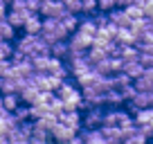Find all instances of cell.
Returning <instances> with one entry per match:
<instances>
[{"label": "cell", "mask_w": 153, "mask_h": 144, "mask_svg": "<svg viewBox=\"0 0 153 144\" xmlns=\"http://www.w3.org/2000/svg\"><path fill=\"white\" fill-rule=\"evenodd\" d=\"M16 52H20L25 59H34L38 54H50V45L45 43L41 36H32V34H25L23 39L16 43Z\"/></svg>", "instance_id": "6da1fadb"}, {"label": "cell", "mask_w": 153, "mask_h": 144, "mask_svg": "<svg viewBox=\"0 0 153 144\" xmlns=\"http://www.w3.org/2000/svg\"><path fill=\"white\" fill-rule=\"evenodd\" d=\"M56 97L63 101L65 111H79V106L83 104L81 90H79L76 86H72V83H68V81H63L61 86L56 88Z\"/></svg>", "instance_id": "7a4b0ae2"}, {"label": "cell", "mask_w": 153, "mask_h": 144, "mask_svg": "<svg viewBox=\"0 0 153 144\" xmlns=\"http://www.w3.org/2000/svg\"><path fill=\"white\" fill-rule=\"evenodd\" d=\"M38 36L48 45H52V43H56V41H65L70 34H68V29L63 27L56 18H43V27H41V34H38Z\"/></svg>", "instance_id": "3957f363"}, {"label": "cell", "mask_w": 153, "mask_h": 144, "mask_svg": "<svg viewBox=\"0 0 153 144\" xmlns=\"http://www.w3.org/2000/svg\"><path fill=\"white\" fill-rule=\"evenodd\" d=\"M32 83L41 92H52V90H56L63 81L56 79V77H52V74H45V72H34L32 74Z\"/></svg>", "instance_id": "277c9868"}, {"label": "cell", "mask_w": 153, "mask_h": 144, "mask_svg": "<svg viewBox=\"0 0 153 144\" xmlns=\"http://www.w3.org/2000/svg\"><path fill=\"white\" fill-rule=\"evenodd\" d=\"M38 11H41L45 18H56L59 20L63 14H65V7L61 5V0H43Z\"/></svg>", "instance_id": "5b68a950"}, {"label": "cell", "mask_w": 153, "mask_h": 144, "mask_svg": "<svg viewBox=\"0 0 153 144\" xmlns=\"http://www.w3.org/2000/svg\"><path fill=\"white\" fill-rule=\"evenodd\" d=\"M50 135H52L54 140H56L59 144H68L72 137H76V131L74 128H70V126H63V124H54V128L50 131Z\"/></svg>", "instance_id": "8992f818"}, {"label": "cell", "mask_w": 153, "mask_h": 144, "mask_svg": "<svg viewBox=\"0 0 153 144\" xmlns=\"http://www.w3.org/2000/svg\"><path fill=\"white\" fill-rule=\"evenodd\" d=\"M131 108H133V111L153 108V92H142V90H137L133 97H131Z\"/></svg>", "instance_id": "52a82bcc"}, {"label": "cell", "mask_w": 153, "mask_h": 144, "mask_svg": "<svg viewBox=\"0 0 153 144\" xmlns=\"http://www.w3.org/2000/svg\"><path fill=\"white\" fill-rule=\"evenodd\" d=\"M56 122L63 126H70V128L79 131V126H81V115H79V111H63L56 115Z\"/></svg>", "instance_id": "ba28073f"}, {"label": "cell", "mask_w": 153, "mask_h": 144, "mask_svg": "<svg viewBox=\"0 0 153 144\" xmlns=\"http://www.w3.org/2000/svg\"><path fill=\"white\" fill-rule=\"evenodd\" d=\"M113 41L117 45H135V43H137V34H135L131 27H120L117 32H115Z\"/></svg>", "instance_id": "9c48e42d"}, {"label": "cell", "mask_w": 153, "mask_h": 144, "mask_svg": "<svg viewBox=\"0 0 153 144\" xmlns=\"http://www.w3.org/2000/svg\"><path fill=\"white\" fill-rule=\"evenodd\" d=\"M29 16H32V14H29V11H25V9H9V11H7V16H5V20L16 29V27H23L25 20H27Z\"/></svg>", "instance_id": "30bf717a"}, {"label": "cell", "mask_w": 153, "mask_h": 144, "mask_svg": "<svg viewBox=\"0 0 153 144\" xmlns=\"http://www.w3.org/2000/svg\"><path fill=\"white\" fill-rule=\"evenodd\" d=\"M20 86H23V81L16 77H5L0 79V92L2 95H18L20 92Z\"/></svg>", "instance_id": "8fae6325"}, {"label": "cell", "mask_w": 153, "mask_h": 144, "mask_svg": "<svg viewBox=\"0 0 153 144\" xmlns=\"http://www.w3.org/2000/svg\"><path fill=\"white\" fill-rule=\"evenodd\" d=\"M101 124H104V111H101L99 106H97V108H90V111L86 113V117H83V126L95 128V126H101Z\"/></svg>", "instance_id": "7c38bea8"}, {"label": "cell", "mask_w": 153, "mask_h": 144, "mask_svg": "<svg viewBox=\"0 0 153 144\" xmlns=\"http://www.w3.org/2000/svg\"><path fill=\"white\" fill-rule=\"evenodd\" d=\"M108 23L115 25L117 29H120V27H131V18L126 16L124 9H113V11H108Z\"/></svg>", "instance_id": "4fadbf2b"}, {"label": "cell", "mask_w": 153, "mask_h": 144, "mask_svg": "<svg viewBox=\"0 0 153 144\" xmlns=\"http://www.w3.org/2000/svg\"><path fill=\"white\" fill-rule=\"evenodd\" d=\"M144 70H146V68H144L140 61H131V63H124V65H122V72H124V74L131 79V81L140 79V77L144 74Z\"/></svg>", "instance_id": "5bb4252c"}, {"label": "cell", "mask_w": 153, "mask_h": 144, "mask_svg": "<svg viewBox=\"0 0 153 144\" xmlns=\"http://www.w3.org/2000/svg\"><path fill=\"white\" fill-rule=\"evenodd\" d=\"M41 27H43V18H38V14H32L27 20H25V25H23L25 34H32V36L41 34Z\"/></svg>", "instance_id": "9a60e30c"}, {"label": "cell", "mask_w": 153, "mask_h": 144, "mask_svg": "<svg viewBox=\"0 0 153 144\" xmlns=\"http://www.w3.org/2000/svg\"><path fill=\"white\" fill-rule=\"evenodd\" d=\"M11 9H25L29 14H36L41 9V0H11Z\"/></svg>", "instance_id": "2e32d148"}, {"label": "cell", "mask_w": 153, "mask_h": 144, "mask_svg": "<svg viewBox=\"0 0 153 144\" xmlns=\"http://www.w3.org/2000/svg\"><path fill=\"white\" fill-rule=\"evenodd\" d=\"M50 54H52L54 59H63V56H70V45H68V41H56V43L50 45Z\"/></svg>", "instance_id": "e0dca14e"}, {"label": "cell", "mask_w": 153, "mask_h": 144, "mask_svg": "<svg viewBox=\"0 0 153 144\" xmlns=\"http://www.w3.org/2000/svg\"><path fill=\"white\" fill-rule=\"evenodd\" d=\"M117 56L122 59V63H131V61H137L140 54H137L135 45H120V54Z\"/></svg>", "instance_id": "ac0fdd59"}, {"label": "cell", "mask_w": 153, "mask_h": 144, "mask_svg": "<svg viewBox=\"0 0 153 144\" xmlns=\"http://www.w3.org/2000/svg\"><path fill=\"white\" fill-rule=\"evenodd\" d=\"M153 120V108H142V111H135V126H149Z\"/></svg>", "instance_id": "d6986e66"}, {"label": "cell", "mask_w": 153, "mask_h": 144, "mask_svg": "<svg viewBox=\"0 0 153 144\" xmlns=\"http://www.w3.org/2000/svg\"><path fill=\"white\" fill-rule=\"evenodd\" d=\"M59 23L68 29V34H72L76 27H79V18H76V14H70V11H65V14L59 18Z\"/></svg>", "instance_id": "ffe728a7"}, {"label": "cell", "mask_w": 153, "mask_h": 144, "mask_svg": "<svg viewBox=\"0 0 153 144\" xmlns=\"http://www.w3.org/2000/svg\"><path fill=\"white\" fill-rule=\"evenodd\" d=\"M0 104H2V111L14 113L20 101H18V95H0Z\"/></svg>", "instance_id": "44dd1931"}, {"label": "cell", "mask_w": 153, "mask_h": 144, "mask_svg": "<svg viewBox=\"0 0 153 144\" xmlns=\"http://www.w3.org/2000/svg\"><path fill=\"white\" fill-rule=\"evenodd\" d=\"M146 140H149V137H146L144 133H140V128L135 126V131H133L131 135H126V137L122 140V144H146Z\"/></svg>", "instance_id": "7402d4cb"}, {"label": "cell", "mask_w": 153, "mask_h": 144, "mask_svg": "<svg viewBox=\"0 0 153 144\" xmlns=\"http://www.w3.org/2000/svg\"><path fill=\"white\" fill-rule=\"evenodd\" d=\"M11 115L16 117V122H18V124H23V122H29V106L27 104H18V108H16L14 113H11Z\"/></svg>", "instance_id": "603a6c76"}, {"label": "cell", "mask_w": 153, "mask_h": 144, "mask_svg": "<svg viewBox=\"0 0 153 144\" xmlns=\"http://www.w3.org/2000/svg\"><path fill=\"white\" fill-rule=\"evenodd\" d=\"M14 32H16V29L11 27L5 18L0 20V41H11V39H14Z\"/></svg>", "instance_id": "cb8c5ba5"}, {"label": "cell", "mask_w": 153, "mask_h": 144, "mask_svg": "<svg viewBox=\"0 0 153 144\" xmlns=\"http://www.w3.org/2000/svg\"><path fill=\"white\" fill-rule=\"evenodd\" d=\"M122 101H124V97H122L120 90H108L104 95V104H110V106H120Z\"/></svg>", "instance_id": "d4e9b609"}, {"label": "cell", "mask_w": 153, "mask_h": 144, "mask_svg": "<svg viewBox=\"0 0 153 144\" xmlns=\"http://www.w3.org/2000/svg\"><path fill=\"white\" fill-rule=\"evenodd\" d=\"M61 5L70 14H81V0H61Z\"/></svg>", "instance_id": "484cf974"}, {"label": "cell", "mask_w": 153, "mask_h": 144, "mask_svg": "<svg viewBox=\"0 0 153 144\" xmlns=\"http://www.w3.org/2000/svg\"><path fill=\"white\" fill-rule=\"evenodd\" d=\"M97 9H99L101 14H108V11L117 9V2H115V0H97Z\"/></svg>", "instance_id": "4316f807"}, {"label": "cell", "mask_w": 153, "mask_h": 144, "mask_svg": "<svg viewBox=\"0 0 153 144\" xmlns=\"http://www.w3.org/2000/svg\"><path fill=\"white\" fill-rule=\"evenodd\" d=\"M124 11H126V16L131 18V23H133V20H137V18H144V14H142V7H137V5H128Z\"/></svg>", "instance_id": "83f0119b"}, {"label": "cell", "mask_w": 153, "mask_h": 144, "mask_svg": "<svg viewBox=\"0 0 153 144\" xmlns=\"http://www.w3.org/2000/svg\"><path fill=\"white\" fill-rule=\"evenodd\" d=\"M97 11V0H81V14L90 16Z\"/></svg>", "instance_id": "f1b7e54d"}, {"label": "cell", "mask_w": 153, "mask_h": 144, "mask_svg": "<svg viewBox=\"0 0 153 144\" xmlns=\"http://www.w3.org/2000/svg\"><path fill=\"white\" fill-rule=\"evenodd\" d=\"M11 70H14V65H11V59H5V61H0V79L11 77Z\"/></svg>", "instance_id": "f546056e"}, {"label": "cell", "mask_w": 153, "mask_h": 144, "mask_svg": "<svg viewBox=\"0 0 153 144\" xmlns=\"http://www.w3.org/2000/svg\"><path fill=\"white\" fill-rule=\"evenodd\" d=\"M11 43L9 41H0V61H5V59H9L11 56Z\"/></svg>", "instance_id": "4dcf8cb0"}, {"label": "cell", "mask_w": 153, "mask_h": 144, "mask_svg": "<svg viewBox=\"0 0 153 144\" xmlns=\"http://www.w3.org/2000/svg\"><path fill=\"white\" fill-rule=\"evenodd\" d=\"M137 41H142V43H149V45H153V25L149 23V27L144 29L142 34H140V39Z\"/></svg>", "instance_id": "1f68e13d"}, {"label": "cell", "mask_w": 153, "mask_h": 144, "mask_svg": "<svg viewBox=\"0 0 153 144\" xmlns=\"http://www.w3.org/2000/svg\"><path fill=\"white\" fill-rule=\"evenodd\" d=\"M2 2H11V0H2Z\"/></svg>", "instance_id": "d6a6232c"}]
</instances>
